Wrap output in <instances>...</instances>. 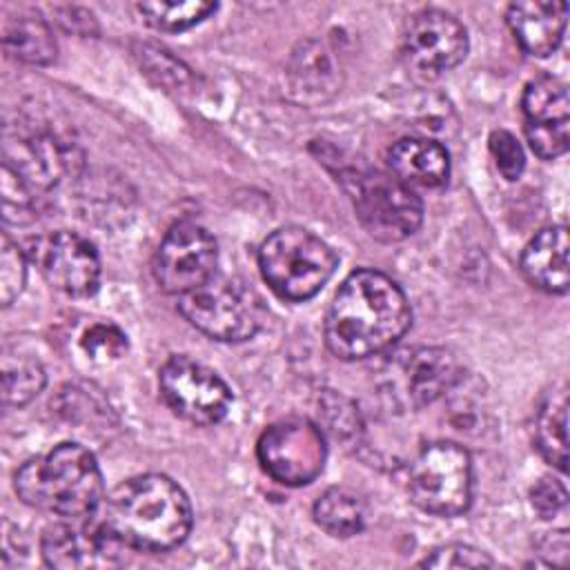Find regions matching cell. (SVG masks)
Wrapping results in <instances>:
<instances>
[{
    "mask_svg": "<svg viewBox=\"0 0 570 570\" xmlns=\"http://www.w3.org/2000/svg\"><path fill=\"white\" fill-rule=\"evenodd\" d=\"M410 325L412 309L403 289L381 272L356 269L327 309L325 343L336 358H367L392 347Z\"/></svg>",
    "mask_w": 570,
    "mask_h": 570,
    "instance_id": "6da1fadb",
    "label": "cell"
},
{
    "mask_svg": "<svg viewBox=\"0 0 570 570\" xmlns=\"http://www.w3.org/2000/svg\"><path fill=\"white\" fill-rule=\"evenodd\" d=\"M96 521L118 543L140 552L180 546L191 530V505L178 483L165 474L122 481L102 499Z\"/></svg>",
    "mask_w": 570,
    "mask_h": 570,
    "instance_id": "7a4b0ae2",
    "label": "cell"
},
{
    "mask_svg": "<svg viewBox=\"0 0 570 570\" xmlns=\"http://www.w3.org/2000/svg\"><path fill=\"white\" fill-rule=\"evenodd\" d=\"M18 497L60 519H87L102 503V474L96 456L78 443H60L29 459L16 472Z\"/></svg>",
    "mask_w": 570,
    "mask_h": 570,
    "instance_id": "3957f363",
    "label": "cell"
},
{
    "mask_svg": "<svg viewBox=\"0 0 570 570\" xmlns=\"http://www.w3.org/2000/svg\"><path fill=\"white\" fill-rule=\"evenodd\" d=\"M334 249L303 227L272 232L258 249L265 283L285 301H307L321 292L336 269Z\"/></svg>",
    "mask_w": 570,
    "mask_h": 570,
    "instance_id": "277c9868",
    "label": "cell"
},
{
    "mask_svg": "<svg viewBox=\"0 0 570 570\" xmlns=\"http://www.w3.org/2000/svg\"><path fill=\"white\" fill-rule=\"evenodd\" d=\"M363 229L383 243L412 236L423 220L421 198L396 176L372 167H345L338 174Z\"/></svg>",
    "mask_w": 570,
    "mask_h": 570,
    "instance_id": "5b68a950",
    "label": "cell"
},
{
    "mask_svg": "<svg viewBox=\"0 0 570 570\" xmlns=\"http://www.w3.org/2000/svg\"><path fill=\"white\" fill-rule=\"evenodd\" d=\"M178 309L198 332L232 343L252 338L265 321V305L247 283L216 274L198 289L183 294Z\"/></svg>",
    "mask_w": 570,
    "mask_h": 570,
    "instance_id": "8992f818",
    "label": "cell"
},
{
    "mask_svg": "<svg viewBox=\"0 0 570 570\" xmlns=\"http://www.w3.org/2000/svg\"><path fill=\"white\" fill-rule=\"evenodd\" d=\"M410 499L423 512L456 517L472 501V461L465 448L434 441L419 450L407 472Z\"/></svg>",
    "mask_w": 570,
    "mask_h": 570,
    "instance_id": "52a82bcc",
    "label": "cell"
},
{
    "mask_svg": "<svg viewBox=\"0 0 570 570\" xmlns=\"http://www.w3.org/2000/svg\"><path fill=\"white\" fill-rule=\"evenodd\" d=\"M263 470L283 485H307L312 483L327 456L323 430L309 419H283L272 423L258 439L256 445Z\"/></svg>",
    "mask_w": 570,
    "mask_h": 570,
    "instance_id": "ba28073f",
    "label": "cell"
},
{
    "mask_svg": "<svg viewBox=\"0 0 570 570\" xmlns=\"http://www.w3.org/2000/svg\"><path fill=\"white\" fill-rule=\"evenodd\" d=\"M465 53L468 31L452 13L423 9L405 22L401 33V58L414 78L436 80L454 69Z\"/></svg>",
    "mask_w": 570,
    "mask_h": 570,
    "instance_id": "9c48e42d",
    "label": "cell"
},
{
    "mask_svg": "<svg viewBox=\"0 0 570 570\" xmlns=\"http://www.w3.org/2000/svg\"><path fill=\"white\" fill-rule=\"evenodd\" d=\"M158 385L169 410L194 425L218 423L225 419L232 403L227 383L212 367L185 354L165 361L158 374Z\"/></svg>",
    "mask_w": 570,
    "mask_h": 570,
    "instance_id": "30bf717a",
    "label": "cell"
},
{
    "mask_svg": "<svg viewBox=\"0 0 570 570\" xmlns=\"http://www.w3.org/2000/svg\"><path fill=\"white\" fill-rule=\"evenodd\" d=\"M218 247L214 236L198 223H176L160 240L154 256V276L167 294H187L216 274Z\"/></svg>",
    "mask_w": 570,
    "mask_h": 570,
    "instance_id": "8fae6325",
    "label": "cell"
},
{
    "mask_svg": "<svg viewBox=\"0 0 570 570\" xmlns=\"http://www.w3.org/2000/svg\"><path fill=\"white\" fill-rule=\"evenodd\" d=\"M31 258L47 283L69 296H91L100 283L96 247L73 232H51L33 240Z\"/></svg>",
    "mask_w": 570,
    "mask_h": 570,
    "instance_id": "7c38bea8",
    "label": "cell"
},
{
    "mask_svg": "<svg viewBox=\"0 0 570 570\" xmlns=\"http://www.w3.org/2000/svg\"><path fill=\"white\" fill-rule=\"evenodd\" d=\"M521 109L532 151L543 160L563 156L570 142V100L566 85L552 76L534 78L523 89Z\"/></svg>",
    "mask_w": 570,
    "mask_h": 570,
    "instance_id": "4fadbf2b",
    "label": "cell"
},
{
    "mask_svg": "<svg viewBox=\"0 0 570 570\" xmlns=\"http://www.w3.org/2000/svg\"><path fill=\"white\" fill-rule=\"evenodd\" d=\"M62 519L45 528L40 537V552L49 568L89 570L107 568L118 561V543L100 528L96 519Z\"/></svg>",
    "mask_w": 570,
    "mask_h": 570,
    "instance_id": "5bb4252c",
    "label": "cell"
},
{
    "mask_svg": "<svg viewBox=\"0 0 570 570\" xmlns=\"http://www.w3.org/2000/svg\"><path fill=\"white\" fill-rule=\"evenodd\" d=\"M341 89V67L334 51L321 40H303L285 67L287 96L305 107L321 105Z\"/></svg>",
    "mask_w": 570,
    "mask_h": 570,
    "instance_id": "9a60e30c",
    "label": "cell"
},
{
    "mask_svg": "<svg viewBox=\"0 0 570 570\" xmlns=\"http://www.w3.org/2000/svg\"><path fill=\"white\" fill-rule=\"evenodd\" d=\"M4 167H9L29 189L53 187L67 169V154L56 138L38 131L7 136Z\"/></svg>",
    "mask_w": 570,
    "mask_h": 570,
    "instance_id": "2e32d148",
    "label": "cell"
},
{
    "mask_svg": "<svg viewBox=\"0 0 570 570\" xmlns=\"http://www.w3.org/2000/svg\"><path fill=\"white\" fill-rule=\"evenodd\" d=\"M566 2L523 0L508 7L505 20L514 40L528 56L546 58L561 45L566 31Z\"/></svg>",
    "mask_w": 570,
    "mask_h": 570,
    "instance_id": "e0dca14e",
    "label": "cell"
},
{
    "mask_svg": "<svg viewBox=\"0 0 570 570\" xmlns=\"http://www.w3.org/2000/svg\"><path fill=\"white\" fill-rule=\"evenodd\" d=\"M521 272L525 278L548 292L566 294L570 285L568 267V229L566 225L543 227L521 254Z\"/></svg>",
    "mask_w": 570,
    "mask_h": 570,
    "instance_id": "ac0fdd59",
    "label": "cell"
},
{
    "mask_svg": "<svg viewBox=\"0 0 570 570\" xmlns=\"http://www.w3.org/2000/svg\"><path fill=\"white\" fill-rule=\"evenodd\" d=\"M387 167L407 187H441L450 176V156L436 140L401 138L387 149Z\"/></svg>",
    "mask_w": 570,
    "mask_h": 570,
    "instance_id": "d6986e66",
    "label": "cell"
},
{
    "mask_svg": "<svg viewBox=\"0 0 570 570\" xmlns=\"http://www.w3.org/2000/svg\"><path fill=\"white\" fill-rule=\"evenodd\" d=\"M459 363L454 356L439 347L416 350L403 361L405 396L414 405H425L443 396L459 381Z\"/></svg>",
    "mask_w": 570,
    "mask_h": 570,
    "instance_id": "ffe728a7",
    "label": "cell"
},
{
    "mask_svg": "<svg viewBox=\"0 0 570 570\" xmlns=\"http://www.w3.org/2000/svg\"><path fill=\"white\" fill-rule=\"evenodd\" d=\"M534 443L557 470H568V394L559 387L546 396L534 421Z\"/></svg>",
    "mask_w": 570,
    "mask_h": 570,
    "instance_id": "44dd1931",
    "label": "cell"
},
{
    "mask_svg": "<svg viewBox=\"0 0 570 570\" xmlns=\"http://www.w3.org/2000/svg\"><path fill=\"white\" fill-rule=\"evenodd\" d=\"M365 501L345 485L327 488L314 503V521L332 537L358 534L365 525Z\"/></svg>",
    "mask_w": 570,
    "mask_h": 570,
    "instance_id": "7402d4cb",
    "label": "cell"
},
{
    "mask_svg": "<svg viewBox=\"0 0 570 570\" xmlns=\"http://www.w3.org/2000/svg\"><path fill=\"white\" fill-rule=\"evenodd\" d=\"M4 51L29 65H49L56 58V40L49 24L38 16H18L4 24Z\"/></svg>",
    "mask_w": 570,
    "mask_h": 570,
    "instance_id": "603a6c76",
    "label": "cell"
},
{
    "mask_svg": "<svg viewBox=\"0 0 570 570\" xmlns=\"http://www.w3.org/2000/svg\"><path fill=\"white\" fill-rule=\"evenodd\" d=\"M45 387V370L29 354L2 356V401L7 405H24Z\"/></svg>",
    "mask_w": 570,
    "mask_h": 570,
    "instance_id": "cb8c5ba5",
    "label": "cell"
},
{
    "mask_svg": "<svg viewBox=\"0 0 570 570\" xmlns=\"http://www.w3.org/2000/svg\"><path fill=\"white\" fill-rule=\"evenodd\" d=\"M218 9L216 2H140L138 11L145 20L160 31H185L198 22H203L209 13Z\"/></svg>",
    "mask_w": 570,
    "mask_h": 570,
    "instance_id": "d4e9b609",
    "label": "cell"
},
{
    "mask_svg": "<svg viewBox=\"0 0 570 570\" xmlns=\"http://www.w3.org/2000/svg\"><path fill=\"white\" fill-rule=\"evenodd\" d=\"M127 347L125 332L111 323H96L82 336V350L96 363L118 361L127 354Z\"/></svg>",
    "mask_w": 570,
    "mask_h": 570,
    "instance_id": "484cf974",
    "label": "cell"
},
{
    "mask_svg": "<svg viewBox=\"0 0 570 570\" xmlns=\"http://www.w3.org/2000/svg\"><path fill=\"white\" fill-rule=\"evenodd\" d=\"M27 278V258L22 249L2 236L0 245V301L2 305H11L13 298L22 292Z\"/></svg>",
    "mask_w": 570,
    "mask_h": 570,
    "instance_id": "4316f807",
    "label": "cell"
},
{
    "mask_svg": "<svg viewBox=\"0 0 570 570\" xmlns=\"http://www.w3.org/2000/svg\"><path fill=\"white\" fill-rule=\"evenodd\" d=\"M33 196L31 189L2 165V216L7 223H27L33 216Z\"/></svg>",
    "mask_w": 570,
    "mask_h": 570,
    "instance_id": "83f0119b",
    "label": "cell"
},
{
    "mask_svg": "<svg viewBox=\"0 0 570 570\" xmlns=\"http://www.w3.org/2000/svg\"><path fill=\"white\" fill-rule=\"evenodd\" d=\"M321 414L327 421V430L336 439H354L361 434V416L347 399L330 392L321 399Z\"/></svg>",
    "mask_w": 570,
    "mask_h": 570,
    "instance_id": "f1b7e54d",
    "label": "cell"
},
{
    "mask_svg": "<svg viewBox=\"0 0 570 570\" xmlns=\"http://www.w3.org/2000/svg\"><path fill=\"white\" fill-rule=\"evenodd\" d=\"M490 154L497 163V169L505 180H517L525 167V154L521 142L505 129L490 134Z\"/></svg>",
    "mask_w": 570,
    "mask_h": 570,
    "instance_id": "f546056e",
    "label": "cell"
},
{
    "mask_svg": "<svg viewBox=\"0 0 570 570\" xmlns=\"http://www.w3.org/2000/svg\"><path fill=\"white\" fill-rule=\"evenodd\" d=\"M421 566L423 568H483V566H494V561L476 548H470L463 543H450L432 550L430 557L421 561Z\"/></svg>",
    "mask_w": 570,
    "mask_h": 570,
    "instance_id": "4dcf8cb0",
    "label": "cell"
},
{
    "mask_svg": "<svg viewBox=\"0 0 570 570\" xmlns=\"http://www.w3.org/2000/svg\"><path fill=\"white\" fill-rule=\"evenodd\" d=\"M530 501H532V508L537 510V514L541 519H552L557 517L561 510H566V503H568V494H566V488L561 481L557 479H541L532 492H530Z\"/></svg>",
    "mask_w": 570,
    "mask_h": 570,
    "instance_id": "1f68e13d",
    "label": "cell"
}]
</instances>
